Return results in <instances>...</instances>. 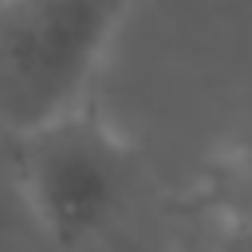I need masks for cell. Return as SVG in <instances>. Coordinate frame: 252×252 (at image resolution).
Instances as JSON below:
<instances>
[{
  "instance_id": "cell-3",
  "label": "cell",
  "mask_w": 252,
  "mask_h": 252,
  "mask_svg": "<svg viewBox=\"0 0 252 252\" xmlns=\"http://www.w3.org/2000/svg\"><path fill=\"white\" fill-rule=\"evenodd\" d=\"M177 217L197 232L205 252H252V102L209 158L197 193L177 205Z\"/></svg>"
},
{
  "instance_id": "cell-1",
  "label": "cell",
  "mask_w": 252,
  "mask_h": 252,
  "mask_svg": "<svg viewBox=\"0 0 252 252\" xmlns=\"http://www.w3.org/2000/svg\"><path fill=\"white\" fill-rule=\"evenodd\" d=\"M8 154L32 217L67 252L98 240L138 185V154L94 98L32 134L8 138Z\"/></svg>"
},
{
  "instance_id": "cell-2",
  "label": "cell",
  "mask_w": 252,
  "mask_h": 252,
  "mask_svg": "<svg viewBox=\"0 0 252 252\" xmlns=\"http://www.w3.org/2000/svg\"><path fill=\"white\" fill-rule=\"evenodd\" d=\"M122 4H0V130L32 134L91 102Z\"/></svg>"
}]
</instances>
